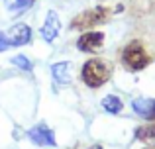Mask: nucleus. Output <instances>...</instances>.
I'll return each mask as SVG.
<instances>
[{"instance_id":"1","label":"nucleus","mask_w":155,"mask_h":149,"mask_svg":"<svg viewBox=\"0 0 155 149\" xmlns=\"http://www.w3.org/2000/svg\"><path fill=\"white\" fill-rule=\"evenodd\" d=\"M110 75H112V67L104 59H91L83 67V80L91 88H98L104 83H108Z\"/></svg>"},{"instance_id":"2","label":"nucleus","mask_w":155,"mask_h":149,"mask_svg":"<svg viewBox=\"0 0 155 149\" xmlns=\"http://www.w3.org/2000/svg\"><path fill=\"white\" fill-rule=\"evenodd\" d=\"M122 61H124V65L128 67V69L140 71V69H143V67H147L149 57H147V53H145V49L141 47L140 41H132L124 49V53H122Z\"/></svg>"},{"instance_id":"3","label":"nucleus","mask_w":155,"mask_h":149,"mask_svg":"<svg viewBox=\"0 0 155 149\" xmlns=\"http://www.w3.org/2000/svg\"><path fill=\"white\" fill-rule=\"evenodd\" d=\"M106 18H108V10H104V8H92V10H87L83 14H79L73 20L71 26L77 28V30H84V28H92L96 24H102Z\"/></svg>"},{"instance_id":"4","label":"nucleus","mask_w":155,"mask_h":149,"mask_svg":"<svg viewBox=\"0 0 155 149\" xmlns=\"http://www.w3.org/2000/svg\"><path fill=\"white\" fill-rule=\"evenodd\" d=\"M28 138H30L35 145H39V147H55L57 145L55 134H53V130L49 126H45V124L34 126L30 131H28Z\"/></svg>"},{"instance_id":"5","label":"nucleus","mask_w":155,"mask_h":149,"mask_svg":"<svg viewBox=\"0 0 155 149\" xmlns=\"http://www.w3.org/2000/svg\"><path fill=\"white\" fill-rule=\"evenodd\" d=\"M104 43V34L100 31H87L77 39V47L83 53H96Z\"/></svg>"},{"instance_id":"6","label":"nucleus","mask_w":155,"mask_h":149,"mask_svg":"<svg viewBox=\"0 0 155 149\" xmlns=\"http://www.w3.org/2000/svg\"><path fill=\"white\" fill-rule=\"evenodd\" d=\"M61 31V20H59V14H57L55 10H49L47 12V18L45 22H43L41 26V37L45 39V41H55V37L59 35Z\"/></svg>"},{"instance_id":"7","label":"nucleus","mask_w":155,"mask_h":149,"mask_svg":"<svg viewBox=\"0 0 155 149\" xmlns=\"http://www.w3.org/2000/svg\"><path fill=\"white\" fill-rule=\"evenodd\" d=\"M6 39H8L10 45H26L31 39V30L26 24H16V26H12L10 30H8Z\"/></svg>"},{"instance_id":"8","label":"nucleus","mask_w":155,"mask_h":149,"mask_svg":"<svg viewBox=\"0 0 155 149\" xmlns=\"http://www.w3.org/2000/svg\"><path fill=\"white\" fill-rule=\"evenodd\" d=\"M51 75L55 79L57 84H69L71 83V63L69 61H61V63H55L51 67Z\"/></svg>"},{"instance_id":"9","label":"nucleus","mask_w":155,"mask_h":149,"mask_svg":"<svg viewBox=\"0 0 155 149\" xmlns=\"http://www.w3.org/2000/svg\"><path fill=\"white\" fill-rule=\"evenodd\" d=\"M136 138L140 141H143L145 145L155 147V124H149V126H141L136 130Z\"/></svg>"},{"instance_id":"10","label":"nucleus","mask_w":155,"mask_h":149,"mask_svg":"<svg viewBox=\"0 0 155 149\" xmlns=\"http://www.w3.org/2000/svg\"><path fill=\"white\" fill-rule=\"evenodd\" d=\"M134 110H136V114L143 116V118H149V114H151V106H153V100H147V98H137L134 100Z\"/></svg>"},{"instance_id":"11","label":"nucleus","mask_w":155,"mask_h":149,"mask_svg":"<svg viewBox=\"0 0 155 149\" xmlns=\"http://www.w3.org/2000/svg\"><path fill=\"white\" fill-rule=\"evenodd\" d=\"M102 108L108 114H118V112L122 110V100L118 98V96H106V98L102 100Z\"/></svg>"},{"instance_id":"12","label":"nucleus","mask_w":155,"mask_h":149,"mask_svg":"<svg viewBox=\"0 0 155 149\" xmlns=\"http://www.w3.org/2000/svg\"><path fill=\"white\" fill-rule=\"evenodd\" d=\"M4 4L10 12H24L34 4V0H4Z\"/></svg>"},{"instance_id":"13","label":"nucleus","mask_w":155,"mask_h":149,"mask_svg":"<svg viewBox=\"0 0 155 149\" xmlns=\"http://www.w3.org/2000/svg\"><path fill=\"white\" fill-rule=\"evenodd\" d=\"M12 65L20 67L22 71H31L34 69V65H31V61L26 57V55H16V57H12Z\"/></svg>"},{"instance_id":"14","label":"nucleus","mask_w":155,"mask_h":149,"mask_svg":"<svg viewBox=\"0 0 155 149\" xmlns=\"http://www.w3.org/2000/svg\"><path fill=\"white\" fill-rule=\"evenodd\" d=\"M8 47H10V43H8V39H6V34L0 31V51H6Z\"/></svg>"},{"instance_id":"15","label":"nucleus","mask_w":155,"mask_h":149,"mask_svg":"<svg viewBox=\"0 0 155 149\" xmlns=\"http://www.w3.org/2000/svg\"><path fill=\"white\" fill-rule=\"evenodd\" d=\"M149 120H155V100H153V106H151V114H149Z\"/></svg>"},{"instance_id":"16","label":"nucleus","mask_w":155,"mask_h":149,"mask_svg":"<svg viewBox=\"0 0 155 149\" xmlns=\"http://www.w3.org/2000/svg\"><path fill=\"white\" fill-rule=\"evenodd\" d=\"M88 149H102L100 145H92V147H88Z\"/></svg>"}]
</instances>
